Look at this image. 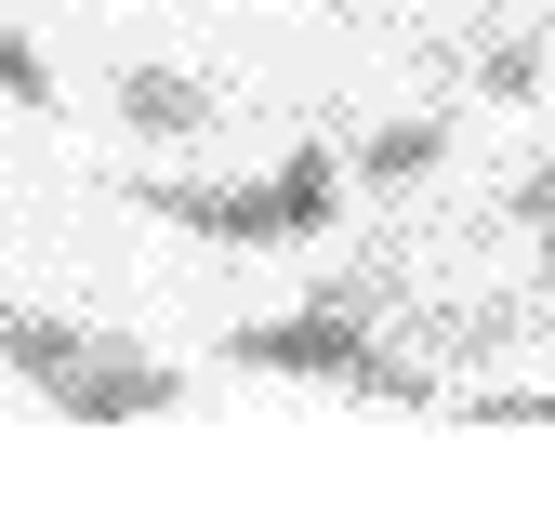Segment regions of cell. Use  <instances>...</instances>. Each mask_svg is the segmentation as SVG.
I'll return each instance as SVG.
<instances>
[{
	"mask_svg": "<svg viewBox=\"0 0 555 529\" xmlns=\"http://www.w3.org/2000/svg\"><path fill=\"white\" fill-rule=\"evenodd\" d=\"M437 159H450V132H437V119H371L344 172H358V185H424Z\"/></svg>",
	"mask_w": 555,
	"mask_h": 529,
	"instance_id": "6",
	"label": "cell"
},
{
	"mask_svg": "<svg viewBox=\"0 0 555 529\" xmlns=\"http://www.w3.org/2000/svg\"><path fill=\"white\" fill-rule=\"evenodd\" d=\"M119 119L146 132V146H185V132H212L225 106H212L198 66H119Z\"/></svg>",
	"mask_w": 555,
	"mask_h": 529,
	"instance_id": "4",
	"label": "cell"
},
{
	"mask_svg": "<svg viewBox=\"0 0 555 529\" xmlns=\"http://www.w3.org/2000/svg\"><path fill=\"white\" fill-rule=\"evenodd\" d=\"M503 225H529V238H542V225H555V146H542V159H529V172H516V185H503Z\"/></svg>",
	"mask_w": 555,
	"mask_h": 529,
	"instance_id": "9",
	"label": "cell"
},
{
	"mask_svg": "<svg viewBox=\"0 0 555 529\" xmlns=\"http://www.w3.org/2000/svg\"><path fill=\"white\" fill-rule=\"evenodd\" d=\"M0 371H14L27 397H53L66 424H159V411H185V371L172 358L106 345V331L40 318V305H0Z\"/></svg>",
	"mask_w": 555,
	"mask_h": 529,
	"instance_id": "2",
	"label": "cell"
},
{
	"mask_svg": "<svg viewBox=\"0 0 555 529\" xmlns=\"http://www.w3.org/2000/svg\"><path fill=\"white\" fill-rule=\"evenodd\" d=\"M132 212H159V225L212 238V251H292V238H318V225L344 212V159H331V146H292V159H278V172H251V185H185V172H146V185H132Z\"/></svg>",
	"mask_w": 555,
	"mask_h": 529,
	"instance_id": "3",
	"label": "cell"
},
{
	"mask_svg": "<svg viewBox=\"0 0 555 529\" xmlns=\"http://www.w3.org/2000/svg\"><path fill=\"white\" fill-rule=\"evenodd\" d=\"M0 106H53V66H40L27 27H0Z\"/></svg>",
	"mask_w": 555,
	"mask_h": 529,
	"instance_id": "8",
	"label": "cell"
},
{
	"mask_svg": "<svg viewBox=\"0 0 555 529\" xmlns=\"http://www.w3.org/2000/svg\"><path fill=\"white\" fill-rule=\"evenodd\" d=\"M542 305H555V225H542Z\"/></svg>",
	"mask_w": 555,
	"mask_h": 529,
	"instance_id": "11",
	"label": "cell"
},
{
	"mask_svg": "<svg viewBox=\"0 0 555 529\" xmlns=\"http://www.w3.org/2000/svg\"><path fill=\"white\" fill-rule=\"evenodd\" d=\"M463 80L490 93V106H529V93H542V53H529V40H463Z\"/></svg>",
	"mask_w": 555,
	"mask_h": 529,
	"instance_id": "7",
	"label": "cell"
},
{
	"mask_svg": "<svg viewBox=\"0 0 555 529\" xmlns=\"http://www.w3.org/2000/svg\"><path fill=\"white\" fill-rule=\"evenodd\" d=\"M225 371L344 384V397H371V411H437V371L397 358V345H384V305H358V292H318V305H292V318H238V331H225Z\"/></svg>",
	"mask_w": 555,
	"mask_h": 529,
	"instance_id": "1",
	"label": "cell"
},
{
	"mask_svg": "<svg viewBox=\"0 0 555 529\" xmlns=\"http://www.w3.org/2000/svg\"><path fill=\"white\" fill-rule=\"evenodd\" d=\"M529 331H555V318H542V305H437L424 345H437V358H516Z\"/></svg>",
	"mask_w": 555,
	"mask_h": 529,
	"instance_id": "5",
	"label": "cell"
},
{
	"mask_svg": "<svg viewBox=\"0 0 555 529\" xmlns=\"http://www.w3.org/2000/svg\"><path fill=\"white\" fill-rule=\"evenodd\" d=\"M437 411H476V424H555V397H529V384H490V397H437Z\"/></svg>",
	"mask_w": 555,
	"mask_h": 529,
	"instance_id": "10",
	"label": "cell"
}]
</instances>
